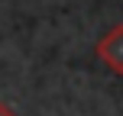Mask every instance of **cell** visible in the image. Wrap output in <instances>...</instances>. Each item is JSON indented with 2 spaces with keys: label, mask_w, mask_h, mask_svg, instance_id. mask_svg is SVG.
<instances>
[{
  "label": "cell",
  "mask_w": 123,
  "mask_h": 116,
  "mask_svg": "<svg viewBox=\"0 0 123 116\" xmlns=\"http://www.w3.org/2000/svg\"><path fill=\"white\" fill-rule=\"evenodd\" d=\"M0 116H16V113H13V110H10L6 103H0Z\"/></svg>",
  "instance_id": "7a4b0ae2"
},
{
  "label": "cell",
  "mask_w": 123,
  "mask_h": 116,
  "mask_svg": "<svg viewBox=\"0 0 123 116\" xmlns=\"http://www.w3.org/2000/svg\"><path fill=\"white\" fill-rule=\"evenodd\" d=\"M97 55L104 58L117 74H123V26H113V29L97 42Z\"/></svg>",
  "instance_id": "6da1fadb"
}]
</instances>
